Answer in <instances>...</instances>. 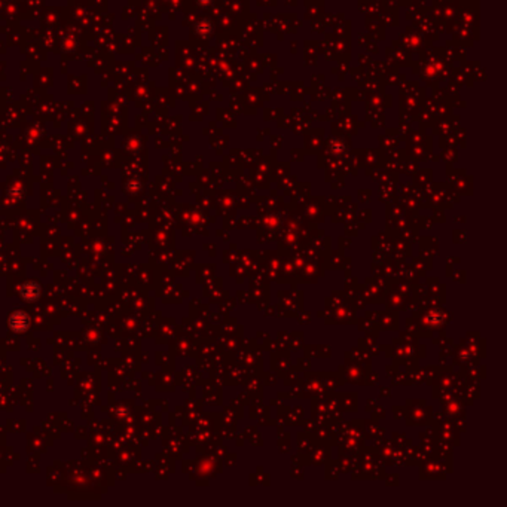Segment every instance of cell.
<instances>
[{
  "label": "cell",
  "instance_id": "obj_1",
  "mask_svg": "<svg viewBox=\"0 0 507 507\" xmlns=\"http://www.w3.org/2000/svg\"><path fill=\"white\" fill-rule=\"evenodd\" d=\"M28 324H30V320L24 311H15L9 317V328L14 332H18V333L26 332L28 329Z\"/></svg>",
  "mask_w": 507,
  "mask_h": 507
},
{
  "label": "cell",
  "instance_id": "obj_2",
  "mask_svg": "<svg viewBox=\"0 0 507 507\" xmlns=\"http://www.w3.org/2000/svg\"><path fill=\"white\" fill-rule=\"evenodd\" d=\"M39 295H41V286L34 281L24 284L21 288V296L26 301H34V299L39 298Z\"/></svg>",
  "mask_w": 507,
  "mask_h": 507
}]
</instances>
